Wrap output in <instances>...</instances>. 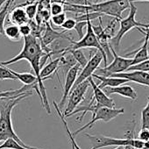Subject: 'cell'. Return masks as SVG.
Segmentation results:
<instances>
[{
	"label": "cell",
	"mask_w": 149,
	"mask_h": 149,
	"mask_svg": "<svg viewBox=\"0 0 149 149\" xmlns=\"http://www.w3.org/2000/svg\"><path fill=\"white\" fill-rule=\"evenodd\" d=\"M130 13L128 14V16L125 19H121L119 21V29L118 32L117 33L116 35H114V37H112L111 39L112 44L118 48L120 45V41L123 39V37L125 36V33H127L130 30L133 29V28H138L139 29L140 27L143 28H147L149 27V25H146L140 22H138L135 19V16L137 13V7L134 5L133 2L130 1Z\"/></svg>",
	"instance_id": "obj_5"
},
{
	"label": "cell",
	"mask_w": 149,
	"mask_h": 149,
	"mask_svg": "<svg viewBox=\"0 0 149 149\" xmlns=\"http://www.w3.org/2000/svg\"><path fill=\"white\" fill-rule=\"evenodd\" d=\"M69 52L72 56L74 57V59L76 60L77 63H78L80 65L81 68H84L87 62H88V60L85 56V54H84V52L81 50V48H78V49H73V50H69L68 51Z\"/></svg>",
	"instance_id": "obj_23"
},
{
	"label": "cell",
	"mask_w": 149,
	"mask_h": 149,
	"mask_svg": "<svg viewBox=\"0 0 149 149\" xmlns=\"http://www.w3.org/2000/svg\"><path fill=\"white\" fill-rule=\"evenodd\" d=\"M23 39H24V47L21 52L18 55H16L15 57L8 61H2V62L0 61V65L8 66L11 64H14L15 62H18L21 60H26L30 63L31 67L33 68L35 73L39 91L40 93L41 104L47 111V114H51V110H50V105H49L47 92H46V88L43 84L44 80L40 78V72L41 69L40 59L42 58V56H44L47 53L43 51L41 44H40V40H39L38 38L35 37L34 35L29 34L28 36L23 37Z\"/></svg>",
	"instance_id": "obj_1"
},
{
	"label": "cell",
	"mask_w": 149,
	"mask_h": 149,
	"mask_svg": "<svg viewBox=\"0 0 149 149\" xmlns=\"http://www.w3.org/2000/svg\"><path fill=\"white\" fill-rule=\"evenodd\" d=\"M19 32H20V34L22 37L28 36L29 34L32 33V26L28 23L20 25V26H19Z\"/></svg>",
	"instance_id": "obj_32"
},
{
	"label": "cell",
	"mask_w": 149,
	"mask_h": 149,
	"mask_svg": "<svg viewBox=\"0 0 149 149\" xmlns=\"http://www.w3.org/2000/svg\"><path fill=\"white\" fill-rule=\"evenodd\" d=\"M63 4L74 6H88L91 4L89 0H64Z\"/></svg>",
	"instance_id": "obj_33"
},
{
	"label": "cell",
	"mask_w": 149,
	"mask_h": 149,
	"mask_svg": "<svg viewBox=\"0 0 149 149\" xmlns=\"http://www.w3.org/2000/svg\"><path fill=\"white\" fill-rule=\"evenodd\" d=\"M7 1V0H0V9L2 8V6L5 5V3Z\"/></svg>",
	"instance_id": "obj_38"
},
{
	"label": "cell",
	"mask_w": 149,
	"mask_h": 149,
	"mask_svg": "<svg viewBox=\"0 0 149 149\" xmlns=\"http://www.w3.org/2000/svg\"><path fill=\"white\" fill-rule=\"evenodd\" d=\"M9 19L12 22V24L17 25V26L29 23V20H30L25 12V9L20 6L16 7L12 11V13L9 15Z\"/></svg>",
	"instance_id": "obj_17"
},
{
	"label": "cell",
	"mask_w": 149,
	"mask_h": 149,
	"mask_svg": "<svg viewBox=\"0 0 149 149\" xmlns=\"http://www.w3.org/2000/svg\"><path fill=\"white\" fill-rule=\"evenodd\" d=\"M70 143H71V142H70ZM71 149H76V148H74V145H73L72 143H71Z\"/></svg>",
	"instance_id": "obj_41"
},
{
	"label": "cell",
	"mask_w": 149,
	"mask_h": 149,
	"mask_svg": "<svg viewBox=\"0 0 149 149\" xmlns=\"http://www.w3.org/2000/svg\"><path fill=\"white\" fill-rule=\"evenodd\" d=\"M110 77L124 78L128 80V82H133L135 84L149 87V72L141 70H131L112 74Z\"/></svg>",
	"instance_id": "obj_11"
},
{
	"label": "cell",
	"mask_w": 149,
	"mask_h": 149,
	"mask_svg": "<svg viewBox=\"0 0 149 149\" xmlns=\"http://www.w3.org/2000/svg\"><path fill=\"white\" fill-rule=\"evenodd\" d=\"M87 80L89 81L90 85L92 88L93 97L98 104H100L101 106H105V107H110V108H114L116 106L113 99L109 97L108 95L104 91H103V90L100 89L97 84H96L92 77H90Z\"/></svg>",
	"instance_id": "obj_13"
},
{
	"label": "cell",
	"mask_w": 149,
	"mask_h": 149,
	"mask_svg": "<svg viewBox=\"0 0 149 149\" xmlns=\"http://www.w3.org/2000/svg\"><path fill=\"white\" fill-rule=\"evenodd\" d=\"M76 24H77V20L74 19H66V20L60 27L61 29H64L65 31H70L74 28Z\"/></svg>",
	"instance_id": "obj_30"
},
{
	"label": "cell",
	"mask_w": 149,
	"mask_h": 149,
	"mask_svg": "<svg viewBox=\"0 0 149 149\" xmlns=\"http://www.w3.org/2000/svg\"><path fill=\"white\" fill-rule=\"evenodd\" d=\"M148 98H149V97H148Z\"/></svg>",
	"instance_id": "obj_44"
},
{
	"label": "cell",
	"mask_w": 149,
	"mask_h": 149,
	"mask_svg": "<svg viewBox=\"0 0 149 149\" xmlns=\"http://www.w3.org/2000/svg\"><path fill=\"white\" fill-rule=\"evenodd\" d=\"M85 136L91 141L92 147L91 149H100L103 147L110 146H132L137 149H140L144 147V142L134 138H124V139H118V138H111L106 137L103 135H91L89 133H85Z\"/></svg>",
	"instance_id": "obj_4"
},
{
	"label": "cell",
	"mask_w": 149,
	"mask_h": 149,
	"mask_svg": "<svg viewBox=\"0 0 149 149\" xmlns=\"http://www.w3.org/2000/svg\"><path fill=\"white\" fill-rule=\"evenodd\" d=\"M59 66H60V57L51 61L49 63H47L44 68L40 69V78H42L43 80H46L47 77H52V74H54L56 70L58 69Z\"/></svg>",
	"instance_id": "obj_18"
},
{
	"label": "cell",
	"mask_w": 149,
	"mask_h": 149,
	"mask_svg": "<svg viewBox=\"0 0 149 149\" xmlns=\"http://www.w3.org/2000/svg\"><path fill=\"white\" fill-rule=\"evenodd\" d=\"M40 16L42 17V19H43L46 22H47L48 19H50V17H51V13H50V12H49L48 10L43 9V10L40 12Z\"/></svg>",
	"instance_id": "obj_35"
},
{
	"label": "cell",
	"mask_w": 149,
	"mask_h": 149,
	"mask_svg": "<svg viewBox=\"0 0 149 149\" xmlns=\"http://www.w3.org/2000/svg\"><path fill=\"white\" fill-rule=\"evenodd\" d=\"M33 92H28L19 97H7L0 99V142L5 141L8 139H13L21 144L23 146L29 149H40L33 146H28L24 143L20 138L17 135L13 129L12 122V111L13 108L23 99L32 96Z\"/></svg>",
	"instance_id": "obj_2"
},
{
	"label": "cell",
	"mask_w": 149,
	"mask_h": 149,
	"mask_svg": "<svg viewBox=\"0 0 149 149\" xmlns=\"http://www.w3.org/2000/svg\"><path fill=\"white\" fill-rule=\"evenodd\" d=\"M0 115H1V114H0Z\"/></svg>",
	"instance_id": "obj_43"
},
{
	"label": "cell",
	"mask_w": 149,
	"mask_h": 149,
	"mask_svg": "<svg viewBox=\"0 0 149 149\" xmlns=\"http://www.w3.org/2000/svg\"><path fill=\"white\" fill-rule=\"evenodd\" d=\"M110 48H111V54L113 56V61L111 62V64L106 65L104 68H97V73H98V74H100V76L110 77L112 74L126 71L128 69V68L132 66V59L126 58V56H125V57L119 56L116 53V51L111 44H110Z\"/></svg>",
	"instance_id": "obj_7"
},
{
	"label": "cell",
	"mask_w": 149,
	"mask_h": 149,
	"mask_svg": "<svg viewBox=\"0 0 149 149\" xmlns=\"http://www.w3.org/2000/svg\"><path fill=\"white\" fill-rule=\"evenodd\" d=\"M37 11H38V5L35 3L29 4V5L26 6V7H25V12L29 19H33L36 16Z\"/></svg>",
	"instance_id": "obj_27"
},
{
	"label": "cell",
	"mask_w": 149,
	"mask_h": 149,
	"mask_svg": "<svg viewBox=\"0 0 149 149\" xmlns=\"http://www.w3.org/2000/svg\"><path fill=\"white\" fill-rule=\"evenodd\" d=\"M125 112V110L123 108H110V107H105V106H101L99 107L94 113H92V118L91 120L82 126L81 128L77 129L76 132H72L74 136L77 135L78 133L82 132L87 128H91L94 124L97 121H104V122H110L111 120L114 119L118 116L123 114Z\"/></svg>",
	"instance_id": "obj_8"
},
{
	"label": "cell",
	"mask_w": 149,
	"mask_h": 149,
	"mask_svg": "<svg viewBox=\"0 0 149 149\" xmlns=\"http://www.w3.org/2000/svg\"><path fill=\"white\" fill-rule=\"evenodd\" d=\"M103 61V55L99 51H97L90 59V61H88L87 64L83 68V70L81 72V74L77 77V80L74 82L73 88H74L76 86H77L78 84H80L81 83H83L84 81L87 80L90 77L92 76V74L95 73V71L97 70V68L99 67V65L101 64ZM71 89V90H72Z\"/></svg>",
	"instance_id": "obj_10"
},
{
	"label": "cell",
	"mask_w": 149,
	"mask_h": 149,
	"mask_svg": "<svg viewBox=\"0 0 149 149\" xmlns=\"http://www.w3.org/2000/svg\"><path fill=\"white\" fill-rule=\"evenodd\" d=\"M141 128L149 129V98L146 105L141 111Z\"/></svg>",
	"instance_id": "obj_25"
},
{
	"label": "cell",
	"mask_w": 149,
	"mask_h": 149,
	"mask_svg": "<svg viewBox=\"0 0 149 149\" xmlns=\"http://www.w3.org/2000/svg\"><path fill=\"white\" fill-rule=\"evenodd\" d=\"M49 12L51 13V16L57 15V14H60V13H63L64 12L63 4L56 3V2H52V4L50 6V11Z\"/></svg>",
	"instance_id": "obj_28"
},
{
	"label": "cell",
	"mask_w": 149,
	"mask_h": 149,
	"mask_svg": "<svg viewBox=\"0 0 149 149\" xmlns=\"http://www.w3.org/2000/svg\"><path fill=\"white\" fill-rule=\"evenodd\" d=\"M53 104H54V108H55V110H56V111H57V114L59 115V117H60V118H61V122H62V124H63V125H64V128H65V130H66V132H67V134H68V139H69L70 142L74 145V148H76V149H81L80 146H78V144L77 143L76 139H74V136L72 134L71 131L69 130L68 125V123H67V121H66V119H65V116L63 115V113L61 112V111L60 108L58 107V104H56L55 101H54Z\"/></svg>",
	"instance_id": "obj_20"
},
{
	"label": "cell",
	"mask_w": 149,
	"mask_h": 149,
	"mask_svg": "<svg viewBox=\"0 0 149 149\" xmlns=\"http://www.w3.org/2000/svg\"><path fill=\"white\" fill-rule=\"evenodd\" d=\"M130 7V0H104V2H97L88 6H74L73 11L77 13H100L120 20L122 13Z\"/></svg>",
	"instance_id": "obj_3"
},
{
	"label": "cell",
	"mask_w": 149,
	"mask_h": 149,
	"mask_svg": "<svg viewBox=\"0 0 149 149\" xmlns=\"http://www.w3.org/2000/svg\"><path fill=\"white\" fill-rule=\"evenodd\" d=\"M138 139L143 141V142H146L149 140V129H146V128H141L140 132L138 134Z\"/></svg>",
	"instance_id": "obj_34"
},
{
	"label": "cell",
	"mask_w": 149,
	"mask_h": 149,
	"mask_svg": "<svg viewBox=\"0 0 149 149\" xmlns=\"http://www.w3.org/2000/svg\"><path fill=\"white\" fill-rule=\"evenodd\" d=\"M105 92L107 95H111V94H118L119 96H122L124 97L132 99V100H136L138 97L137 92L135 90L128 85H118L116 87H106Z\"/></svg>",
	"instance_id": "obj_15"
},
{
	"label": "cell",
	"mask_w": 149,
	"mask_h": 149,
	"mask_svg": "<svg viewBox=\"0 0 149 149\" xmlns=\"http://www.w3.org/2000/svg\"><path fill=\"white\" fill-rule=\"evenodd\" d=\"M4 35H6V37H7L10 40L14 41V42L19 41L23 38L20 34L19 26L14 25V24L7 26L4 29Z\"/></svg>",
	"instance_id": "obj_19"
},
{
	"label": "cell",
	"mask_w": 149,
	"mask_h": 149,
	"mask_svg": "<svg viewBox=\"0 0 149 149\" xmlns=\"http://www.w3.org/2000/svg\"><path fill=\"white\" fill-rule=\"evenodd\" d=\"M86 26H87V21H77L76 26H74V29L77 31L79 39H82L84 37V29L86 28Z\"/></svg>",
	"instance_id": "obj_31"
},
{
	"label": "cell",
	"mask_w": 149,
	"mask_h": 149,
	"mask_svg": "<svg viewBox=\"0 0 149 149\" xmlns=\"http://www.w3.org/2000/svg\"><path fill=\"white\" fill-rule=\"evenodd\" d=\"M8 69L16 77V79L19 80L24 84H33L37 82L36 77L33 76V74H32L31 73H27V72L20 73V72H16V71H14V70H13L11 68H8Z\"/></svg>",
	"instance_id": "obj_21"
},
{
	"label": "cell",
	"mask_w": 149,
	"mask_h": 149,
	"mask_svg": "<svg viewBox=\"0 0 149 149\" xmlns=\"http://www.w3.org/2000/svg\"><path fill=\"white\" fill-rule=\"evenodd\" d=\"M89 86H90L89 81L85 80L70 91L69 95L68 97V104H67L65 111H63V115L65 117L67 115H68L69 113H71L83 102Z\"/></svg>",
	"instance_id": "obj_9"
},
{
	"label": "cell",
	"mask_w": 149,
	"mask_h": 149,
	"mask_svg": "<svg viewBox=\"0 0 149 149\" xmlns=\"http://www.w3.org/2000/svg\"><path fill=\"white\" fill-rule=\"evenodd\" d=\"M80 65L78 63H77L76 65H74L72 68H70L68 69V71L66 73V78H65V83H64V86H63V93H62V97L61 100L60 102V104H58V107L60 108V110L61 111L63 109V106L68 99V97L69 95V92L77 80V74H78V71L80 69Z\"/></svg>",
	"instance_id": "obj_12"
},
{
	"label": "cell",
	"mask_w": 149,
	"mask_h": 149,
	"mask_svg": "<svg viewBox=\"0 0 149 149\" xmlns=\"http://www.w3.org/2000/svg\"><path fill=\"white\" fill-rule=\"evenodd\" d=\"M46 24H47V29L45 31V33H44L42 39H40V44H41L42 49H44L46 47L49 46L51 43H53L57 39H67V40H72L65 33V32L59 33V32L55 31L54 28H52L51 26L47 22H46Z\"/></svg>",
	"instance_id": "obj_14"
},
{
	"label": "cell",
	"mask_w": 149,
	"mask_h": 149,
	"mask_svg": "<svg viewBox=\"0 0 149 149\" xmlns=\"http://www.w3.org/2000/svg\"><path fill=\"white\" fill-rule=\"evenodd\" d=\"M114 149H124V146H117V147L114 148Z\"/></svg>",
	"instance_id": "obj_39"
},
{
	"label": "cell",
	"mask_w": 149,
	"mask_h": 149,
	"mask_svg": "<svg viewBox=\"0 0 149 149\" xmlns=\"http://www.w3.org/2000/svg\"><path fill=\"white\" fill-rule=\"evenodd\" d=\"M86 33L84 35V37L82 39H80V40L78 41H74L72 40L70 43V46L68 47V51L69 50H73V49H78V48H85V47H91V48H96L97 51H99L102 55H103V60H104V66L107 65V57L106 54L104 53V51L103 50V48L101 47L99 41L97 38V35L95 34L93 28H92V23L91 21H87V26H86Z\"/></svg>",
	"instance_id": "obj_6"
},
{
	"label": "cell",
	"mask_w": 149,
	"mask_h": 149,
	"mask_svg": "<svg viewBox=\"0 0 149 149\" xmlns=\"http://www.w3.org/2000/svg\"><path fill=\"white\" fill-rule=\"evenodd\" d=\"M0 80H16V77L9 71L6 66L0 65Z\"/></svg>",
	"instance_id": "obj_26"
},
{
	"label": "cell",
	"mask_w": 149,
	"mask_h": 149,
	"mask_svg": "<svg viewBox=\"0 0 149 149\" xmlns=\"http://www.w3.org/2000/svg\"><path fill=\"white\" fill-rule=\"evenodd\" d=\"M0 149H29L23 146L18 141L13 139H8L4 141L2 145H0Z\"/></svg>",
	"instance_id": "obj_24"
},
{
	"label": "cell",
	"mask_w": 149,
	"mask_h": 149,
	"mask_svg": "<svg viewBox=\"0 0 149 149\" xmlns=\"http://www.w3.org/2000/svg\"><path fill=\"white\" fill-rule=\"evenodd\" d=\"M140 149H149V148H146V147H142V148H140Z\"/></svg>",
	"instance_id": "obj_42"
},
{
	"label": "cell",
	"mask_w": 149,
	"mask_h": 149,
	"mask_svg": "<svg viewBox=\"0 0 149 149\" xmlns=\"http://www.w3.org/2000/svg\"><path fill=\"white\" fill-rule=\"evenodd\" d=\"M147 49H148V53H149V39H148V42H147Z\"/></svg>",
	"instance_id": "obj_40"
},
{
	"label": "cell",
	"mask_w": 149,
	"mask_h": 149,
	"mask_svg": "<svg viewBox=\"0 0 149 149\" xmlns=\"http://www.w3.org/2000/svg\"><path fill=\"white\" fill-rule=\"evenodd\" d=\"M124 149H137V148H135V147L132 146L127 145V146H124Z\"/></svg>",
	"instance_id": "obj_36"
},
{
	"label": "cell",
	"mask_w": 149,
	"mask_h": 149,
	"mask_svg": "<svg viewBox=\"0 0 149 149\" xmlns=\"http://www.w3.org/2000/svg\"><path fill=\"white\" fill-rule=\"evenodd\" d=\"M66 19H67V17H66V13L64 12L60 14L51 16V21L56 26H61L63 24V22L66 20Z\"/></svg>",
	"instance_id": "obj_29"
},
{
	"label": "cell",
	"mask_w": 149,
	"mask_h": 149,
	"mask_svg": "<svg viewBox=\"0 0 149 149\" xmlns=\"http://www.w3.org/2000/svg\"><path fill=\"white\" fill-rule=\"evenodd\" d=\"M91 77L101 81V84L98 85V87L102 90L106 87H116V86L128 83V80L124 79V78L113 77H104V76H100V74H97L95 73L92 74Z\"/></svg>",
	"instance_id": "obj_16"
},
{
	"label": "cell",
	"mask_w": 149,
	"mask_h": 149,
	"mask_svg": "<svg viewBox=\"0 0 149 149\" xmlns=\"http://www.w3.org/2000/svg\"><path fill=\"white\" fill-rule=\"evenodd\" d=\"M131 2H148L149 3V0H130Z\"/></svg>",
	"instance_id": "obj_37"
},
{
	"label": "cell",
	"mask_w": 149,
	"mask_h": 149,
	"mask_svg": "<svg viewBox=\"0 0 149 149\" xmlns=\"http://www.w3.org/2000/svg\"><path fill=\"white\" fill-rule=\"evenodd\" d=\"M14 0H7L5 3V5L0 9V34L4 35V29H5V22L9 15V8L11 7L12 4L13 3Z\"/></svg>",
	"instance_id": "obj_22"
}]
</instances>
